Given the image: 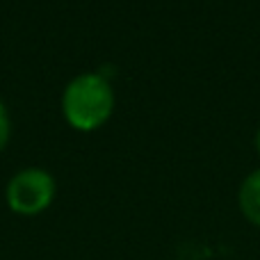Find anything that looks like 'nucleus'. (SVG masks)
<instances>
[{"instance_id":"20e7f679","label":"nucleus","mask_w":260,"mask_h":260,"mask_svg":"<svg viewBox=\"0 0 260 260\" xmlns=\"http://www.w3.org/2000/svg\"><path fill=\"white\" fill-rule=\"evenodd\" d=\"M7 139H9V114L5 103L0 101V151L7 146Z\"/></svg>"},{"instance_id":"f03ea898","label":"nucleus","mask_w":260,"mask_h":260,"mask_svg":"<svg viewBox=\"0 0 260 260\" xmlns=\"http://www.w3.org/2000/svg\"><path fill=\"white\" fill-rule=\"evenodd\" d=\"M55 197V180L44 169H23L9 180L7 203L18 215H39Z\"/></svg>"},{"instance_id":"39448f33","label":"nucleus","mask_w":260,"mask_h":260,"mask_svg":"<svg viewBox=\"0 0 260 260\" xmlns=\"http://www.w3.org/2000/svg\"><path fill=\"white\" fill-rule=\"evenodd\" d=\"M256 148H258V153H260V128H258V135H256Z\"/></svg>"},{"instance_id":"7ed1b4c3","label":"nucleus","mask_w":260,"mask_h":260,"mask_svg":"<svg viewBox=\"0 0 260 260\" xmlns=\"http://www.w3.org/2000/svg\"><path fill=\"white\" fill-rule=\"evenodd\" d=\"M240 208L251 224L260 226V169L249 174L240 187Z\"/></svg>"},{"instance_id":"f257e3e1","label":"nucleus","mask_w":260,"mask_h":260,"mask_svg":"<svg viewBox=\"0 0 260 260\" xmlns=\"http://www.w3.org/2000/svg\"><path fill=\"white\" fill-rule=\"evenodd\" d=\"M112 110V87L101 73H82L64 89L62 112L76 130H96L108 121Z\"/></svg>"}]
</instances>
